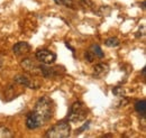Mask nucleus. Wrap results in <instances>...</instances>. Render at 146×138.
<instances>
[{
	"label": "nucleus",
	"instance_id": "nucleus-1",
	"mask_svg": "<svg viewBox=\"0 0 146 138\" xmlns=\"http://www.w3.org/2000/svg\"><path fill=\"white\" fill-rule=\"evenodd\" d=\"M53 112H54L53 100L47 96L39 98L37 100L33 111H31L27 115V118H26L27 128L33 130V129H37L42 127L43 125H45L47 121L52 119Z\"/></svg>",
	"mask_w": 146,
	"mask_h": 138
},
{
	"label": "nucleus",
	"instance_id": "nucleus-2",
	"mask_svg": "<svg viewBox=\"0 0 146 138\" xmlns=\"http://www.w3.org/2000/svg\"><path fill=\"white\" fill-rule=\"evenodd\" d=\"M71 134V126L69 121L62 120L51 127L46 131V137L48 138H66Z\"/></svg>",
	"mask_w": 146,
	"mask_h": 138
},
{
	"label": "nucleus",
	"instance_id": "nucleus-3",
	"mask_svg": "<svg viewBox=\"0 0 146 138\" xmlns=\"http://www.w3.org/2000/svg\"><path fill=\"white\" fill-rule=\"evenodd\" d=\"M87 116H88V110L84 107V104L81 101H75L70 108L68 120L71 122H80V121L84 120Z\"/></svg>",
	"mask_w": 146,
	"mask_h": 138
},
{
	"label": "nucleus",
	"instance_id": "nucleus-4",
	"mask_svg": "<svg viewBox=\"0 0 146 138\" xmlns=\"http://www.w3.org/2000/svg\"><path fill=\"white\" fill-rule=\"evenodd\" d=\"M35 56L38 62L45 65H51L56 61V54L50 50H38Z\"/></svg>",
	"mask_w": 146,
	"mask_h": 138
},
{
	"label": "nucleus",
	"instance_id": "nucleus-5",
	"mask_svg": "<svg viewBox=\"0 0 146 138\" xmlns=\"http://www.w3.org/2000/svg\"><path fill=\"white\" fill-rule=\"evenodd\" d=\"M20 65L27 73H29L32 75L40 74V65L37 64L36 62L34 60H32V58H25L24 61H21Z\"/></svg>",
	"mask_w": 146,
	"mask_h": 138
},
{
	"label": "nucleus",
	"instance_id": "nucleus-6",
	"mask_svg": "<svg viewBox=\"0 0 146 138\" xmlns=\"http://www.w3.org/2000/svg\"><path fill=\"white\" fill-rule=\"evenodd\" d=\"M15 82L18 83V84H21L24 86H27V88H31V89H37L38 88V83L36 81L28 76V75H25V74H20V75H17L15 76Z\"/></svg>",
	"mask_w": 146,
	"mask_h": 138
},
{
	"label": "nucleus",
	"instance_id": "nucleus-7",
	"mask_svg": "<svg viewBox=\"0 0 146 138\" xmlns=\"http://www.w3.org/2000/svg\"><path fill=\"white\" fill-rule=\"evenodd\" d=\"M108 73H109V65L106 64V63H99V64H96L94 65L92 75L94 78H97V79H102Z\"/></svg>",
	"mask_w": 146,
	"mask_h": 138
},
{
	"label": "nucleus",
	"instance_id": "nucleus-8",
	"mask_svg": "<svg viewBox=\"0 0 146 138\" xmlns=\"http://www.w3.org/2000/svg\"><path fill=\"white\" fill-rule=\"evenodd\" d=\"M31 45L27 43V42H18L17 44L14 45L13 47V52L15 55L20 56V55H25L27 53L31 52Z\"/></svg>",
	"mask_w": 146,
	"mask_h": 138
},
{
	"label": "nucleus",
	"instance_id": "nucleus-9",
	"mask_svg": "<svg viewBox=\"0 0 146 138\" xmlns=\"http://www.w3.org/2000/svg\"><path fill=\"white\" fill-rule=\"evenodd\" d=\"M60 66H56V68H50V66H46L45 64L44 65H40V74L46 78V79H51V78H55L60 74Z\"/></svg>",
	"mask_w": 146,
	"mask_h": 138
},
{
	"label": "nucleus",
	"instance_id": "nucleus-10",
	"mask_svg": "<svg viewBox=\"0 0 146 138\" xmlns=\"http://www.w3.org/2000/svg\"><path fill=\"white\" fill-rule=\"evenodd\" d=\"M135 109L138 113H141L142 116H145L146 113V101L145 100H139L135 104Z\"/></svg>",
	"mask_w": 146,
	"mask_h": 138
},
{
	"label": "nucleus",
	"instance_id": "nucleus-11",
	"mask_svg": "<svg viewBox=\"0 0 146 138\" xmlns=\"http://www.w3.org/2000/svg\"><path fill=\"white\" fill-rule=\"evenodd\" d=\"M90 52L96 56V57H99V58H102L104 56H105V54L102 52V50H101V47L98 45V44H94V45H92L91 47H90V50H89Z\"/></svg>",
	"mask_w": 146,
	"mask_h": 138
},
{
	"label": "nucleus",
	"instance_id": "nucleus-12",
	"mask_svg": "<svg viewBox=\"0 0 146 138\" xmlns=\"http://www.w3.org/2000/svg\"><path fill=\"white\" fill-rule=\"evenodd\" d=\"M14 136L13 131L5 126H0V138H10Z\"/></svg>",
	"mask_w": 146,
	"mask_h": 138
},
{
	"label": "nucleus",
	"instance_id": "nucleus-13",
	"mask_svg": "<svg viewBox=\"0 0 146 138\" xmlns=\"http://www.w3.org/2000/svg\"><path fill=\"white\" fill-rule=\"evenodd\" d=\"M119 44H120V42L117 37H109L105 40V45L108 47H117V46H119Z\"/></svg>",
	"mask_w": 146,
	"mask_h": 138
},
{
	"label": "nucleus",
	"instance_id": "nucleus-14",
	"mask_svg": "<svg viewBox=\"0 0 146 138\" xmlns=\"http://www.w3.org/2000/svg\"><path fill=\"white\" fill-rule=\"evenodd\" d=\"M76 1L80 2L83 7H87V8H90V9H92L94 7V5H93V2L91 0H76Z\"/></svg>",
	"mask_w": 146,
	"mask_h": 138
},
{
	"label": "nucleus",
	"instance_id": "nucleus-15",
	"mask_svg": "<svg viewBox=\"0 0 146 138\" xmlns=\"http://www.w3.org/2000/svg\"><path fill=\"white\" fill-rule=\"evenodd\" d=\"M112 93L117 97H125V93H124V90L120 88V86H116L115 89H112Z\"/></svg>",
	"mask_w": 146,
	"mask_h": 138
},
{
	"label": "nucleus",
	"instance_id": "nucleus-16",
	"mask_svg": "<svg viewBox=\"0 0 146 138\" xmlns=\"http://www.w3.org/2000/svg\"><path fill=\"white\" fill-rule=\"evenodd\" d=\"M58 3H63L64 6H66L68 8H72L74 9L75 7V3H74V1L73 0H58Z\"/></svg>",
	"mask_w": 146,
	"mask_h": 138
},
{
	"label": "nucleus",
	"instance_id": "nucleus-17",
	"mask_svg": "<svg viewBox=\"0 0 146 138\" xmlns=\"http://www.w3.org/2000/svg\"><path fill=\"white\" fill-rule=\"evenodd\" d=\"M84 57H86V60H87L88 62H90V63L93 62V61H94V58H96V56H94L90 51H87V52L84 53Z\"/></svg>",
	"mask_w": 146,
	"mask_h": 138
},
{
	"label": "nucleus",
	"instance_id": "nucleus-18",
	"mask_svg": "<svg viewBox=\"0 0 146 138\" xmlns=\"http://www.w3.org/2000/svg\"><path fill=\"white\" fill-rule=\"evenodd\" d=\"M89 126H90V121H87V122H86V123H84V125H83V126H82V127H81L79 130H76V135L81 134V133H82L83 130H86V129H87Z\"/></svg>",
	"mask_w": 146,
	"mask_h": 138
},
{
	"label": "nucleus",
	"instance_id": "nucleus-19",
	"mask_svg": "<svg viewBox=\"0 0 146 138\" xmlns=\"http://www.w3.org/2000/svg\"><path fill=\"white\" fill-rule=\"evenodd\" d=\"M142 73H143V75L145 76V69H143V71H142Z\"/></svg>",
	"mask_w": 146,
	"mask_h": 138
}]
</instances>
